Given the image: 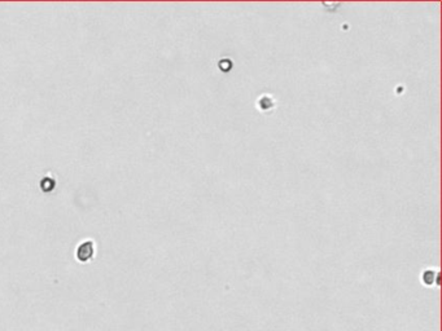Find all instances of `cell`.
I'll return each instance as SVG.
<instances>
[{"label": "cell", "mask_w": 442, "mask_h": 331, "mask_svg": "<svg viewBox=\"0 0 442 331\" xmlns=\"http://www.w3.org/2000/svg\"><path fill=\"white\" fill-rule=\"evenodd\" d=\"M255 106H257L261 113L269 114L276 108V98L271 93H262L255 101Z\"/></svg>", "instance_id": "1"}, {"label": "cell", "mask_w": 442, "mask_h": 331, "mask_svg": "<svg viewBox=\"0 0 442 331\" xmlns=\"http://www.w3.org/2000/svg\"><path fill=\"white\" fill-rule=\"evenodd\" d=\"M94 255V243L91 242V241H88V242L86 243H82L81 246H79L78 251H77V256H78V259L81 260V262H87V260H90L91 258H92Z\"/></svg>", "instance_id": "2"}, {"label": "cell", "mask_w": 442, "mask_h": 331, "mask_svg": "<svg viewBox=\"0 0 442 331\" xmlns=\"http://www.w3.org/2000/svg\"><path fill=\"white\" fill-rule=\"evenodd\" d=\"M434 275H438V272H437V270L436 272H433L432 269L424 270V273H423L422 275V281L427 285H432L434 281Z\"/></svg>", "instance_id": "3"}, {"label": "cell", "mask_w": 442, "mask_h": 331, "mask_svg": "<svg viewBox=\"0 0 442 331\" xmlns=\"http://www.w3.org/2000/svg\"><path fill=\"white\" fill-rule=\"evenodd\" d=\"M55 187V181H52L51 179H44V180L42 181V189L44 190V192H50V190L54 189Z\"/></svg>", "instance_id": "4"}]
</instances>
